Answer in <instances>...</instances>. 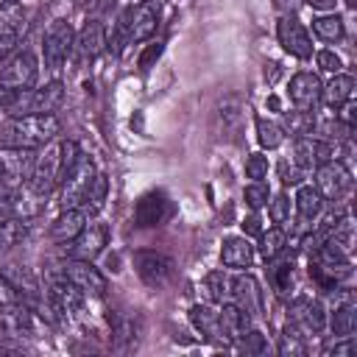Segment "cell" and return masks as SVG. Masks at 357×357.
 Instances as JSON below:
<instances>
[{
	"instance_id": "obj_20",
	"label": "cell",
	"mask_w": 357,
	"mask_h": 357,
	"mask_svg": "<svg viewBox=\"0 0 357 357\" xmlns=\"http://www.w3.org/2000/svg\"><path fill=\"white\" fill-rule=\"evenodd\" d=\"M190 321H192V326L201 332L204 340H209V343H215V346H226V343H229V337H226V332H223V326H220L218 310H212V307H206V304H195V307L190 310Z\"/></svg>"
},
{
	"instance_id": "obj_8",
	"label": "cell",
	"mask_w": 357,
	"mask_h": 357,
	"mask_svg": "<svg viewBox=\"0 0 357 357\" xmlns=\"http://www.w3.org/2000/svg\"><path fill=\"white\" fill-rule=\"evenodd\" d=\"M315 190L324 201H340L351 190V173L340 159H329L315 167Z\"/></svg>"
},
{
	"instance_id": "obj_29",
	"label": "cell",
	"mask_w": 357,
	"mask_h": 357,
	"mask_svg": "<svg viewBox=\"0 0 357 357\" xmlns=\"http://www.w3.org/2000/svg\"><path fill=\"white\" fill-rule=\"evenodd\" d=\"M0 273L14 284V290L20 293V298H33V301H39L36 279H33V273H31L25 265H6Z\"/></svg>"
},
{
	"instance_id": "obj_16",
	"label": "cell",
	"mask_w": 357,
	"mask_h": 357,
	"mask_svg": "<svg viewBox=\"0 0 357 357\" xmlns=\"http://www.w3.org/2000/svg\"><path fill=\"white\" fill-rule=\"evenodd\" d=\"M329 159H335V145L332 142H324V139H318L312 134L296 137V142H293V162L301 170H312V167H318V165H324Z\"/></svg>"
},
{
	"instance_id": "obj_7",
	"label": "cell",
	"mask_w": 357,
	"mask_h": 357,
	"mask_svg": "<svg viewBox=\"0 0 357 357\" xmlns=\"http://www.w3.org/2000/svg\"><path fill=\"white\" fill-rule=\"evenodd\" d=\"M36 75H39V61L33 50L25 47L6 61L0 73V89H31L36 84Z\"/></svg>"
},
{
	"instance_id": "obj_21",
	"label": "cell",
	"mask_w": 357,
	"mask_h": 357,
	"mask_svg": "<svg viewBox=\"0 0 357 357\" xmlns=\"http://www.w3.org/2000/svg\"><path fill=\"white\" fill-rule=\"evenodd\" d=\"M321 78L315 73H296L290 78V100L296 103V109H315V103L321 100Z\"/></svg>"
},
{
	"instance_id": "obj_34",
	"label": "cell",
	"mask_w": 357,
	"mask_h": 357,
	"mask_svg": "<svg viewBox=\"0 0 357 357\" xmlns=\"http://www.w3.org/2000/svg\"><path fill=\"white\" fill-rule=\"evenodd\" d=\"M312 31L324 42H337V39H343L346 25H343V20L337 14H321V17L312 20Z\"/></svg>"
},
{
	"instance_id": "obj_45",
	"label": "cell",
	"mask_w": 357,
	"mask_h": 357,
	"mask_svg": "<svg viewBox=\"0 0 357 357\" xmlns=\"http://www.w3.org/2000/svg\"><path fill=\"white\" fill-rule=\"evenodd\" d=\"M279 176H282L284 184H301V167H298L296 162L287 165V159H282V162H279Z\"/></svg>"
},
{
	"instance_id": "obj_6",
	"label": "cell",
	"mask_w": 357,
	"mask_h": 357,
	"mask_svg": "<svg viewBox=\"0 0 357 357\" xmlns=\"http://www.w3.org/2000/svg\"><path fill=\"white\" fill-rule=\"evenodd\" d=\"M73 45H75V31H73V25L67 22V20H56L50 28H47V33H45V39H42V59H45V67L47 70H59V67H64V61L70 59V53H73Z\"/></svg>"
},
{
	"instance_id": "obj_5",
	"label": "cell",
	"mask_w": 357,
	"mask_h": 357,
	"mask_svg": "<svg viewBox=\"0 0 357 357\" xmlns=\"http://www.w3.org/2000/svg\"><path fill=\"white\" fill-rule=\"evenodd\" d=\"M243 123H245V103L237 95H226L223 100H218L215 112H212V131L215 139L223 142H234L243 134Z\"/></svg>"
},
{
	"instance_id": "obj_44",
	"label": "cell",
	"mask_w": 357,
	"mask_h": 357,
	"mask_svg": "<svg viewBox=\"0 0 357 357\" xmlns=\"http://www.w3.org/2000/svg\"><path fill=\"white\" fill-rule=\"evenodd\" d=\"M315 59H318V67L326 70V73H332V75L340 73V67H343L340 64V56H335V50H321Z\"/></svg>"
},
{
	"instance_id": "obj_28",
	"label": "cell",
	"mask_w": 357,
	"mask_h": 357,
	"mask_svg": "<svg viewBox=\"0 0 357 357\" xmlns=\"http://www.w3.org/2000/svg\"><path fill=\"white\" fill-rule=\"evenodd\" d=\"M354 95V75H346V73H335V78L321 86V100L329 106V109H340L343 103H349Z\"/></svg>"
},
{
	"instance_id": "obj_12",
	"label": "cell",
	"mask_w": 357,
	"mask_h": 357,
	"mask_svg": "<svg viewBox=\"0 0 357 357\" xmlns=\"http://www.w3.org/2000/svg\"><path fill=\"white\" fill-rule=\"evenodd\" d=\"M109 243V226L100 223V220H89L70 243H67V251L73 259H95Z\"/></svg>"
},
{
	"instance_id": "obj_11",
	"label": "cell",
	"mask_w": 357,
	"mask_h": 357,
	"mask_svg": "<svg viewBox=\"0 0 357 357\" xmlns=\"http://www.w3.org/2000/svg\"><path fill=\"white\" fill-rule=\"evenodd\" d=\"M25 8L17 0H6L0 6V61L11 56V50L17 47V42L25 33Z\"/></svg>"
},
{
	"instance_id": "obj_26",
	"label": "cell",
	"mask_w": 357,
	"mask_h": 357,
	"mask_svg": "<svg viewBox=\"0 0 357 357\" xmlns=\"http://www.w3.org/2000/svg\"><path fill=\"white\" fill-rule=\"evenodd\" d=\"M329 326H332V335H335V337H349V335H354V329H357V304H354L351 293H343L340 304H335V312H332Z\"/></svg>"
},
{
	"instance_id": "obj_31",
	"label": "cell",
	"mask_w": 357,
	"mask_h": 357,
	"mask_svg": "<svg viewBox=\"0 0 357 357\" xmlns=\"http://www.w3.org/2000/svg\"><path fill=\"white\" fill-rule=\"evenodd\" d=\"M25 234H28V220L22 215L0 220V251L14 248L20 240H25Z\"/></svg>"
},
{
	"instance_id": "obj_3",
	"label": "cell",
	"mask_w": 357,
	"mask_h": 357,
	"mask_svg": "<svg viewBox=\"0 0 357 357\" xmlns=\"http://www.w3.org/2000/svg\"><path fill=\"white\" fill-rule=\"evenodd\" d=\"M61 156H64V142L50 139L33 153V167L28 176V190L33 195H47L59 181H61Z\"/></svg>"
},
{
	"instance_id": "obj_41",
	"label": "cell",
	"mask_w": 357,
	"mask_h": 357,
	"mask_svg": "<svg viewBox=\"0 0 357 357\" xmlns=\"http://www.w3.org/2000/svg\"><path fill=\"white\" fill-rule=\"evenodd\" d=\"M243 198H245V204H248V206L257 212V209H262V206L268 204V198H271V190H268L262 181H251V184L245 187Z\"/></svg>"
},
{
	"instance_id": "obj_35",
	"label": "cell",
	"mask_w": 357,
	"mask_h": 357,
	"mask_svg": "<svg viewBox=\"0 0 357 357\" xmlns=\"http://www.w3.org/2000/svg\"><path fill=\"white\" fill-rule=\"evenodd\" d=\"M279 354H290V357H304L307 354V343H304V335L287 321L282 335H279Z\"/></svg>"
},
{
	"instance_id": "obj_23",
	"label": "cell",
	"mask_w": 357,
	"mask_h": 357,
	"mask_svg": "<svg viewBox=\"0 0 357 357\" xmlns=\"http://www.w3.org/2000/svg\"><path fill=\"white\" fill-rule=\"evenodd\" d=\"M0 326H3V332L14 335V337L31 335L33 332V312L22 301L8 304V307H0Z\"/></svg>"
},
{
	"instance_id": "obj_18",
	"label": "cell",
	"mask_w": 357,
	"mask_h": 357,
	"mask_svg": "<svg viewBox=\"0 0 357 357\" xmlns=\"http://www.w3.org/2000/svg\"><path fill=\"white\" fill-rule=\"evenodd\" d=\"M167 212H170V201H167V195L151 190V192H145V195L137 201V206H134V223H137L139 229L159 226V223L167 218Z\"/></svg>"
},
{
	"instance_id": "obj_9",
	"label": "cell",
	"mask_w": 357,
	"mask_h": 357,
	"mask_svg": "<svg viewBox=\"0 0 357 357\" xmlns=\"http://www.w3.org/2000/svg\"><path fill=\"white\" fill-rule=\"evenodd\" d=\"M287 321L304 335H321L326 329V310L318 298L298 296L287 307Z\"/></svg>"
},
{
	"instance_id": "obj_49",
	"label": "cell",
	"mask_w": 357,
	"mask_h": 357,
	"mask_svg": "<svg viewBox=\"0 0 357 357\" xmlns=\"http://www.w3.org/2000/svg\"><path fill=\"white\" fill-rule=\"evenodd\" d=\"M243 231L245 234H262V226H259V215H248L243 220Z\"/></svg>"
},
{
	"instance_id": "obj_1",
	"label": "cell",
	"mask_w": 357,
	"mask_h": 357,
	"mask_svg": "<svg viewBox=\"0 0 357 357\" xmlns=\"http://www.w3.org/2000/svg\"><path fill=\"white\" fill-rule=\"evenodd\" d=\"M56 134H59L56 114H20V117H8L0 126V148L36 151L45 142L56 139Z\"/></svg>"
},
{
	"instance_id": "obj_24",
	"label": "cell",
	"mask_w": 357,
	"mask_h": 357,
	"mask_svg": "<svg viewBox=\"0 0 357 357\" xmlns=\"http://www.w3.org/2000/svg\"><path fill=\"white\" fill-rule=\"evenodd\" d=\"M321 212H324V198L318 195V190L310 187V184H301L298 192H296V220H298V226L304 229V226L315 223Z\"/></svg>"
},
{
	"instance_id": "obj_10",
	"label": "cell",
	"mask_w": 357,
	"mask_h": 357,
	"mask_svg": "<svg viewBox=\"0 0 357 357\" xmlns=\"http://www.w3.org/2000/svg\"><path fill=\"white\" fill-rule=\"evenodd\" d=\"M134 268L148 287H165L173 279V259L159 251H134Z\"/></svg>"
},
{
	"instance_id": "obj_46",
	"label": "cell",
	"mask_w": 357,
	"mask_h": 357,
	"mask_svg": "<svg viewBox=\"0 0 357 357\" xmlns=\"http://www.w3.org/2000/svg\"><path fill=\"white\" fill-rule=\"evenodd\" d=\"M324 354H337V357H351L354 354V337L349 335V337H340L337 343H332V346H326L324 349Z\"/></svg>"
},
{
	"instance_id": "obj_2",
	"label": "cell",
	"mask_w": 357,
	"mask_h": 357,
	"mask_svg": "<svg viewBox=\"0 0 357 357\" xmlns=\"http://www.w3.org/2000/svg\"><path fill=\"white\" fill-rule=\"evenodd\" d=\"M64 100V89L59 81L42 89H0V106L11 114H53Z\"/></svg>"
},
{
	"instance_id": "obj_37",
	"label": "cell",
	"mask_w": 357,
	"mask_h": 357,
	"mask_svg": "<svg viewBox=\"0 0 357 357\" xmlns=\"http://www.w3.org/2000/svg\"><path fill=\"white\" fill-rule=\"evenodd\" d=\"M257 139L262 148H279L284 142V131L279 123L273 120H265V117H257Z\"/></svg>"
},
{
	"instance_id": "obj_39",
	"label": "cell",
	"mask_w": 357,
	"mask_h": 357,
	"mask_svg": "<svg viewBox=\"0 0 357 357\" xmlns=\"http://www.w3.org/2000/svg\"><path fill=\"white\" fill-rule=\"evenodd\" d=\"M287 126H290V131L296 137H307V134L315 131V117H312L310 109H298V112L287 114Z\"/></svg>"
},
{
	"instance_id": "obj_42",
	"label": "cell",
	"mask_w": 357,
	"mask_h": 357,
	"mask_svg": "<svg viewBox=\"0 0 357 357\" xmlns=\"http://www.w3.org/2000/svg\"><path fill=\"white\" fill-rule=\"evenodd\" d=\"M245 176H248L251 181H262V178L268 176V156L251 153V156L245 159Z\"/></svg>"
},
{
	"instance_id": "obj_27",
	"label": "cell",
	"mask_w": 357,
	"mask_h": 357,
	"mask_svg": "<svg viewBox=\"0 0 357 357\" xmlns=\"http://www.w3.org/2000/svg\"><path fill=\"white\" fill-rule=\"evenodd\" d=\"M218 315H220V326H223V332H226V337H229V340L243 337V335H245V329H251V321H254V318H251L243 307H237L234 301L220 304Z\"/></svg>"
},
{
	"instance_id": "obj_14",
	"label": "cell",
	"mask_w": 357,
	"mask_h": 357,
	"mask_svg": "<svg viewBox=\"0 0 357 357\" xmlns=\"http://www.w3.org/2000/svg\"><path fill=\"white\" fill-rule=\"evenodd\" d=\"M33 167V151L28 148H0V181L8 187H20L28 181Z\"/></svg>"
},
{
	"instance_id": "obj_17",
	"label": "cell",
	"mask_w": 357,
	"mask_h": 357,
	"mask_svg": "<svg viewBox=\"0 0 357 357\" xmlns=\"http://www.w3.org/2000/svg\"><path fill=\"white\" fill-rule=\"evenodd\" d=\"M103 47H106V31H103V22H100V20H89V22L75 33V45H73V50H75L78 64L92 61Z\"/></svg>"
},
{
	"instance_id": "obj_15",
	"label": "cell",
	"mask_w": 357,
	"mask_h": 357,
	"mask_svg": "<svg viewBox=\"0 0 357 357\" xmlns=\"http://www.w3.org/2000/svg\"><path fill=\"white\" fill-rule=\"evenodd\" d=\"M276 36H279V45L296 56V59H310L312 56V39L307 33V28L293 17V14H284L276 25Z\"/></svg>"
},
{
	"instance_id": "obj_36",
	"label": "cell",
	"mask_w": 357,
	"mask_h": 357,
	"mask_svg": "<svg viewBox=\"0 0 357 357\" xmlns=\"http://www.w3.org/2000/svg\"><path fill=\"white\" fill-rule=\"evenodd\" d=\"M204 284H206L209 298H212L215 304H226V301H231V276H229V273H223V271H212V273L204 279Z\"/></svg>"
},
{
	"instance_id": "obj_30",
	"label": "cell",
	"mask_w": 357,
	"mask_h": 357,
	"mask_svg": "<svg viewBox=\"0 0 357 357\" xmlns=\"http://www.w3.org/2000/svg\"><path fill=\"white\" fill-rule=\"evenodd\" d=\"M106 195H109V178H106L103 173H95L89 190H86V198H84V204H81V209L86 212V218H89V215H100V209H103V204H106Z\"/></svg>"
},
{
	"instance_id": "obj_52",
	"label": "cell",
	"mask_w": 357,
	"mask_h": 357,
	"mask_svg": "<svg viewBox=\"0 0 357 357\" xmlns=\"http://www.w3.org/2000/svg\"><path fill=\"white\" fill-rule=\"evenodd\" d=\"M346 6H349V8H354V0H346Z\"/></svg>"
},
{
	"instance_id": "obj_33",
	"label": "cell",
	"mask_w": 357,
	"mask_h": 357,
	"mask_svg": "<svg viewBox=\"0 0 357 357\" xmlns=\"http://www.w3.org/2000/svg\"><path fill=\"white\" fill-rule=\"evenodd\" d=\"M284 248H287V234H284L282 226H273V229H268V231L259 234V254L268 262H273L276 257H282Z\"/></svg>"
},
{
	"instance_id": "obj_38",
	"label": "cell",
	"mask_w": 357,
	"mask_h": 357,
	"mask_svg": "<svg viewBox=\"0 0 357 357\" xmlns=\"http://www.w3.org/2000/svg\"><path fill=\"white\" fill-rule=\"evenodd\" d=\"M271 284L279 296H287L293 290V265L290 262H276L271 265Z\"/></svg>"
},
{
	"instance_id": "obj_43",
	"label": "cell",
	"mask_w": 357,
	"mask_h": 357,
	"mask_svg": "<svg viewBox=\"0 0 357 357\" xmlns=\"http://www.w3.org/2000/svg\"><path fill=\"white\" fill-rule=\"evenodd\" d=\"M290 218V201L284 192H279L273 201H271V220L273 223H284Z\"/></svg>"
},
{
	"instance_id": "obj_13",
	"label": "cell",
	"mask_w": 357,
	"mask_h": 357,
	"mask_svg": "<svg viewBox=\"0 0 357 357\" xmlns=\"http://www.w3.org/2000/svg\"><path fill=\"white\" fill-rule=\"evenodd\" d=\"M59 271L86 296H103L106 293V279H103V273L98 268H92L89 259H73L70 257V259L61 262Z\"/></svg>"
},
{
	"instance_id": "obj_47",
	"label": "cell",
	"mask_w": 357,
	"mask_h": 357,
	"mask_svg": "<svg viewBox=\"0 0 357 357\" xmlns=\"http://www.w3.org/2000/svg\"><path fill=\"white\" fill-rule=\"evenodd\" d=\"M17 301H22V298H20V293H17V290H14V284L0 273V307L17 304Z\"/></svg>"
},
{
	"instance_id": "obj_22",
	"label": "cell",
	"mask_w": 357,
	"mask_h": 357,
	"mask_svg": "<svg viewBox=\"0 0 357 357\" xmlns=\"http://www.w3.org/2000/svg\"><path fill=\"white\" fill-rule=\"evenodd\" d=\"M84 226H86V212L81 206L61 209V215L50 223V240L53 243H70Z\"/></svg>"
},
{
	"instance_id": "obj_4",
	"label": "cell",
	"mask_w": 357,
	"mask_h": 357,
	"mask_svg": "<svg viewBox=\"0 0 357 357\" xmlns=\"http://www.w3.org/2000/svg\"><path fill=\"white\" fill-rule=\"evenodd\" d=\"M95 162L86 156V153H78L73 167L64 173V178L59 181L61 184V192H59V204L61 209H73V206H81L84 198H86V190L95 178Z\"/></svg>"
},
{
	"instance_id": "obj_19",
	"label": "cell",
	"mask_w": 357,
	"mask_h": 357,
	"mask_svg": "<svg viewBox=\"0 0 357 357\" xmlns=\"http://www.w3.org/2000/svg\"><path fill=\"white\" fill-rule=\"evenodd\" d=\"M231 301L237 307H243L251 318H257L262 312V290H259L257 279L248 276V273L231 276Z\"/></svg>"
},
{
	"instance_id": "obj_40",
	"label": "cell",
	"mask_w": 357,
	"mask_h": 357,
	"mask_svg": "<svg viewBox=\"0 0 357 357\" xmlns=\"http://www.w3.org/2000/svg\"><path fill=\"white\" fill-rule=\"evenodd\" d=\"M237 349L245 354H265L268 351V340L259 329H245L243 337H237Z\"/></svg>"
},
{
	"instance_id": "obj_32",
	"label": "cell",
	"mask_w": 357,
	"mask_h": 357,
	"mask_svg": "<svg viewBox=\"0 0 357 357\" xmlns=\"http://www.w3.org/2000/svg\"><path fill=\"white\" fill-rule=\"evenodd\" d=\"M324 243H329V245H335L340 254H346V257H351V251H354V223H351V218L346 215L329 234H326V240Z\"/></svg>"
},
{
	"instance_id": "obj_51",
	"label": "cell",
	"mask_w": 357,
	"mask_h": 357,
	"mask_svg": "<svg viewBox=\"0 0 357 357\" xmlns=\"http://www.w3.org/2000/svg\"><path fill=\"white\" fill-rule=\"evenodd\" d=\"M304 3H310L312 8H321V11H326V8H335V0H304Z\"/></svg>"
},
{
	"instance_id": "obj_50",
	"label": "cell",
	"mask_w": 357,
	"mask_h": 357,
	"mask_svg": "<svg viewBox=\"0 0 357 357\" xmlns=\"http://www.w3.org/2000/svg\"><path fill=\"white\" fill-rule=\"evenodd\" d=\"M301 3H304V0H273V6H276L279 11H284V14H293Z\"/></svg>"
},
{
	"instance_id": "obj_25",
	"label": "cell",
	"mask_w": 357,
	"mask_h": 357,
	"mask_svg": "<svg viewBox=\"0 0 357 357\" xmlns=\"http://www.w3.org/2000/svg\"><path fill=\"white\" fill-rule=\"evenodd\" d=\"M220 259L226 268H248L254 259V245L248 243V237H223L220 243Z\"/></svg>"
},
{
	"instance_id": "obj_48",
	"label": "cell",
	"mask_w": 357,
	"mask_h": 357,
	"mask_svg": "<svg viewBox=\"0 0 357 357\" xmlns=\"http://www.w3.org/2000/svg\"><path fill=\"white\" fill-rule=\"evenodd\" d=\"M159 53H162V42H151V45L142 50V56H139V70H142V73L151 70V64L159 59Z\"/></svg>"
}]
</instances>
